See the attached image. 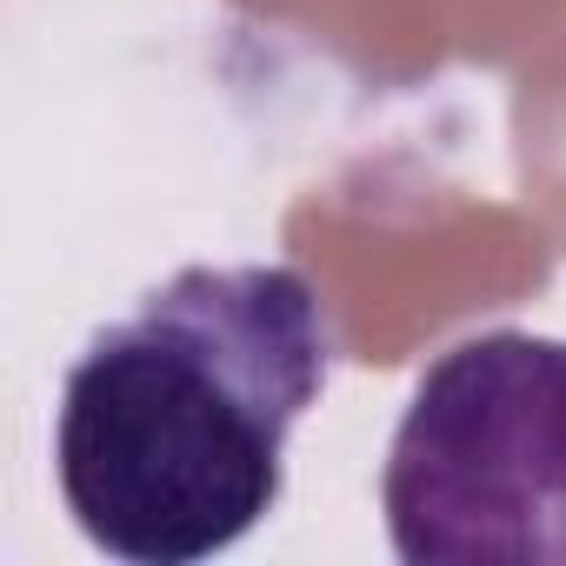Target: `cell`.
<instances>
[{"instance_id": "2", "label": "cell", "mask_w": 566, "mask_h": 566, "mask_svg": "<svg viewBox=\"0 0 566 566\" xmlns=\"http://www.w3.org/2000/svg\"><path fill=\"white\" fill-rule=\"evenodd\" d=\"M380 513L407 566H566V340L447 347L394 427Z\"/></svg>"}, {"instance_id": "1", "label": "cell", "mask_w": 566, "mask_h": 566, "mask_svg": "<svg viewBox=\"0 0 566 566\" xmlns=\"http://www.w3.org/2000/svg\"><path fill=\"white\" fill-rule=\"evenodd\" d=\"M334 327L301 266H180L67 367L54 473L81 533L127 566L247 539L321 400Z\"/></svg>"}]
</instances>
